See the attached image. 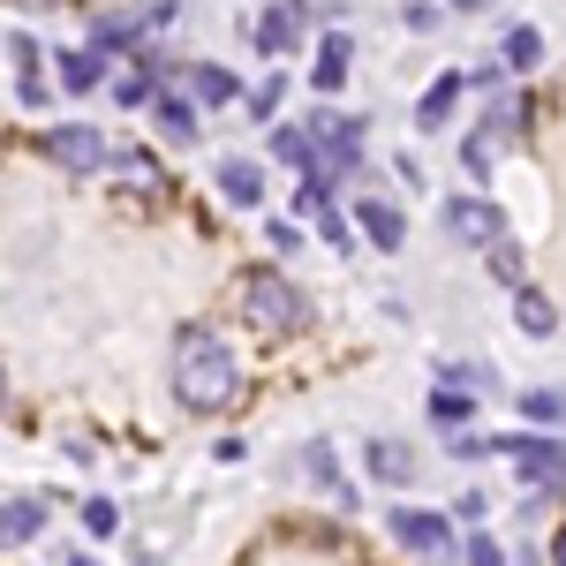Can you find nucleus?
I'll use <instances>...</instances> for the list:
<instances>
[{
	"label": "nucleus",
	"instance_id": "20e7f679",
	"mask_svg": "<svg viewBox=\"0 0 566 566\" xmlns=\"http://www.w3.org/2000/svg\"><path fill=\"white\" fill-rule=\"evenodd\" d=\"M446 234L469 242V250H491V242L506 234V212H499L491 197H446Z\"/></svg>",
	"mask_w": 566,
	"mask_h": 566
},
{
	"label": "nucleus",
	"instance_id": "2f4dec72",
	"mask_svg": "<svg viewBox=\"0 0 566 566\" xmlns=\"http://www.w3.org/2000/svg\"><path fill=\"white\" fill-rule=\"evenodd\" d=\"M552 559H566V536H559V544H552Z\"/></svg>",
	"mask_w": 566,
	"mask_h": 566
},
{
	"label": "nucleus",
	"instance_id": "1a4fd4ad",
	"mask_svg": "<svg viewBox=\"0 0 566 566\" xmlns=\"http://www.w3.org/2000/svg\"><path fill=\"white\" fill-rule=\"evenodd\" d=\"M355 219H363V234H370L386 258L408 242V219H400V205H386V197H363V205H355Z\"/></svg>",
	"mask_w": 566,
	"mask_h": 566
},
{
	"label": "nucleus",
	"instance_id": "6e6552de",
	"mask_svg": "<svg viewBox=\"0 0 566 566\" xmlns=\"http://www.w3.org/2000/svg\"><path fill=\"white\" fill-rule=\"evenodd\" d=\"M295 39H303V0H280V8H264L258 15V53H295Z\"/></svg>",
	"mask_w": 566,
	"mask_h": 566
},
{
	"label": "nucleus",
	"instance_id": "f03ea898",
	"mask_svg": "<svg viewBox=\"0 0 566 566\" xmlns=\"http://www.w3.org/2000/svg\"><path fill=\"white\" fill-rule=\"evenodd\" d=\"M242 317H250L258 333H303L310 303L280 280V272H250V280H242Z\"/></svg>",
	"mask_w": 566,
	"mask_h": 566
},
{
	"label": "nucleus",
	"instance_id": "c85d7f7f",
	"mask_svg": "<svg viewBox=\"0 0 566 566\" xmlns=\"http://www.w3.org/2000/svg\"><path fill=\"white\" fill-rule=\"evenodd\" d=\"M317 227H325V242H333V258H348V250H355V227H348L340 212H325Z\"/></svg>",
	"mask_w": 566,
	"mask_h": 566
},
{
	"label": "nucleus",
	"instance_id": "f8f14e48",
	"mask_svg": "<svg viewBox=\"0 0 566 566\" xmlns=\"http://www.w3.org/2000/svg\"><path fill=\"white\" fill-rule=\"evenodd\" d=\"M219 197L242 205V212L264 205V167H258V159H219Z\"/></svg>",
	"mask_w": 566,
	"mask_h": 566
},
{
	"label": "nucleus",
	"instance_id": "c756f323",
	"mask_svg": "<svg viewBox=\"0 0 566 566\" xmlns=\"http://www.w3.org/2000/svg\"><path fill=\"white\" fill-rule=\"evenodd\" d=\"M461 461H476V453H499V438H476V431H461V438H446Z\"/></svg>",
	"mask_w": 566,
	"mask_h": 566
},
{
	"label": "nucleus",
	"instance_id": "9d476101",
	"mask_svg": "<svg viewBox=\"0 0 566 566\" xmlns=\"http://www.w3.org/2000/svg\"><path fill=\"white\" fill-rule=\"evenodd\" d=\"M8 61H15V98L39 106V98H45V53H39V39L15 31V39H8Z\"/></svg>",
	"mask_w": 566,
	"mask_h": 566
},
{
	"label": "nucleus",
	"instance_id": "6ab92c4d",
	"mask_svg": "<svg viewBox=\"0 0 566 566\" xmlns=\"http://www.w3.org/2000/svg\"><path fill=\"white\" fill-rule=\"evenodd\" d=\"M514 310H522V333H528V340H544V333H552V325H559V310L544 303V295H536V287H528V280H522V287H514Z\"/></svg>",
	"mask_w": 566,
	"mask_h": 566
},
{
	"label": "nucleus",
	"instance_id": "f257e3e1",
	"mask_svg": "<svg viewBox=\"0 0 566 566\" xmlns=\"http://www.w3.org/2000/svg\"><path fill=\"white\" fill-rule=\"evenodd\" d=\"M234 392H242V370H234L227 340L212 325H181L175 333V400L197 408V416H212V408H234Z\"/></svg>",
	"mask_w": 566,
	"mask_h": 566
},
{
	"label": "nucleus",
	"instance_id": "7c9ffc66",
	"mask_svg": "<svg viewBox=\"0 0 566 566\" xmlns=\"http://www.w3.org/2000/svg\"><path fill=\"white\" fill-rule=\"evenodd\" d=\"M461 559H469V566H499V544H491V536H469Z\"/></svg>",
	"mask_w": 566,
	"mask_h": 566
},
{
	"label": "nucleus",
	"instance_id": "39448f33",
	"mask_svg": "<svg viewBox=\"0 0 566 566\" xmlns=\"http://www.w3.org/2000/svg\"><path fill=\"white\" fill-rule=\"evenodd\" d=\"M39 151L53 159V167H69V175H91V167H106V136L84 129V122H69V129H45Z\"/></svg>",
	"mask_w": 566,
	"mask_h": 566
},
{
	"label": "nucleus",
	"instance_id": "4468645a",
	"mask_svg": "<svg viewBox=\"0 0 566 566\" xmlns=\"http://www.w3.org/2000/svg\"><path fill=\"white\" fill-rule=\"evenodd\" d=\"M461 91H469V76H438V84L423 91V106H416V122H423V129H446L453 106H461Z\"/></svg>",
	"mask_w": 566,
	"mask_h": 566
},
{
	"label": "nucleus",
	"instance_id": "a211bd4d",
	"mask_svg": "<svg viewBox=\"0 0 566 566\" xmlns=\"http://www.w3.org/2000/svg\"><path fill=\"white\" fill-rule=\"evenodd\" d=\"M483 129L499 136V144H506V136H522L528 129V98H522V91H514V98L499 91V98H491V114H483Z\"/></svg>",
	"mask_w": 566,
	"mask_h": 566
},
{
	"label": "nucleus",
	"instance_id": "412c9836",
	"mask_svg": "<svg viewBox=\"0 0 566 566\" xmlns=\"http://www.w3.org/2000/svg\"><path fill=\"white\" fill-rule=\"evenodd\" d=\"M469 392L476 386H438L431 392V423L438 431H461V423H469Z\"/></svg>",
	"mask_w": 566,
	"mask_h": 566
},
{
	"label": "nucleus",
	"instance_id": "393cba45",
	"mask_svg": "<svg viewBox=\"0 0 566 566\" xmlns=\"http://www.w3.org/2000/svg\"><path fill=\"white\" fill-rule=\"evenodd\" d=\"M483 258H491V280H506V287H522V250H514L506 234H499V242H491Z\"/></svg>",
	"mask_w": 566,
	"mask_h": 566
},
{
	"label": "nucleus",
	"instance_id": "bb28decb",
	"mask_svg": "<svg viewBox=\"0 0 566 566\" xmlns=\"http://www.w3.org/2000/svg\"><path fill=\"white\" fill-rule=\"evenodd\" d=\"M280 98H287V76H264V84L250 91V114H258V122H272V114H280Z\"/></svg>",
	"mask_w": 566,
	"mask_h": 566
},
{
	"label": "nucleus",
	"instance_id": "f3484780",
	"mask_svg": "<svg viewBox=\"0 0 566 566\" xmlns=\"http://www.w3.org/2000/svg\"><path fill=\"white\" fill-rule=\"evenodd\" d=\"M151 122H159V136L189 144L197 136V98H151Z\"/></svg>",
	"mask_w": 566,
	"mask_h": 566
},
{
	"label": "nucleus",
	"instance_id": "a878e982",
	"mask_svg": "<svg viewBox=\"0 0 566 566\" xmlns=\"http://www.w3.org/2000/svg\"><path fill=\"white\" fill-rule=\"evenodd\" d=\"M461 159H469V175H491V159H499V136H491V129H476L469 144H461Z\"/></svg>",
	"mask_w": 566,
	"mask_h": 566
},
{
	"label": "nucleus",
	"instance_id": "0eeeda50",
	"mask_svg": "<svg viewBox=\"0 0 566 566\" xmlns=\"http://www.w3.org/2000/svg\"><path fill=\"white\" fill-rule=\"evenodd\" d=\"M392 544H408V552H453V522L423 514V506H392Z\"/></svg>",
	"mask_w": 566,
	"mask_h": 566
},
{
	"label": "nucleus",
	"instance_id": "423d86ee",
	"mask_svg": "<svg viewBox=\"0 0 566 566\" xmlns=\"http://www.w3.org/2000/svg\"><path fill=\"white\" fill-rule=\"evenodd\" d=\"M310 136H317V159H333V175H355V167H363V122H348V114H317Z\"/></svg>",
	"mask_w": 566,
	"mask_h": 566
},
{
	"label": "nucleus",
	"instance_id": "473e14b6",
	"mask_svg": "<svg viewBox=\"0 0 566 566\" xmlns=\"http://www.w3.org/2000/svg\"><path fill=\"white\" fill-rule=\"evenodd\" d=\"M453 8H483V0H453Z\"/></svg>",
	"mask_w": 566,
	"mask_h": 566
},
{
	"label": "nucleus",
	"instance_id": "4be33fe9",
	"mask_svg": "<svg viewBox=\"0 0 566 566\" xmlns=\"http://www.w3.org/2000/svg\"><path fill=\"white\" fill-rule=\"evenodd\" d=\"M295 212H303V219H325V212H333V175H325V167H310V175H303Z\"/></svg>",
	"mask_w": 566,
	"mask_h": 566
},
{
	"label": "nucleus",
	"instance_id": "dca6fc26",
	"mask_svg": "<svg viewBox=\"0 0 566 566\" xmlns=\"http://www.w3.org/2000/svg\"><path fill=\"white\" fill-rule=\"evenodd\" d=\"M39 528H45V499L15 491V499H8V522H0V536H8V544H31Z\"/></svg>",
	"mask_w": 566,
	"mask_h": 566
},
{
	"label": "nucleus",
	"instance_id": "aec40b11",
	"mask_svg": "<svg viewBox=\"0 0 566 566\" xmlns=\"http://www.w3.org/2000/svg\"><path fill=\"white\" fill-rule=\"evenodd\" d=\"M370 476H378V483H408V476H416V453L378 438V446H370Z\"/></svg>",
	"mask_w": 566,
	"mask_h": 566
},
{
	"label": "nucleus",
	"instance_id": "7ed1b4c3",
	"mask_svg": "<svg viewBox=\"0 0 566 566\" xmlns=\"http://www.w3.org/2000/svg\"><path fill=\"white\" fill-rule=\"evenodd\" d=\"M499 453L514 461V476H522V483H536V491H566V446H559V438L522 431V438H499Z\"/></svg>",
	"mask_w": 566,
	"mask_h": 566
},
{
	"label": "nucleus",
	"instance_id": "ddd939ff",
	"mask_svg": "<svg viewBox=\"0 0 566 566\" xmlns=\"http://www.w3.org/2000/svg\"><path fill=\"white\" fill-rule=\"evenodd\" d=\"M189 98H197V106H234V98H242V84H234V69L205 61V69H189Z\"/></svg>",
	"mask_w": 566,
	"mask_h": 566
},
{
	"label": "nucleus",
	"instance_id": "b1692460",
	"mask_svg": "<svg viewBox=\"0 0 566 566\" xmlns=\"http://www.w3.org/2000/svg\"><path fill=\"white\" fill-rule=\"evenodd\" d=\"M499 61H506V69H536V61H544V39H536V31H506Z\"/></svg>",
	"mask_w": 566,
	"mask_h": 566
},
{
	"label": "nucleus",
	"instance_id": "5701e85b",
	"mask_svg": "<svg viewBox=\"0 0 566 566\" xmlns=\"http://www.w3.org/2000/svg\"><path fill=\"white\" fill-rule=\"evenodd\" d=\"M522 416H528V423H566V392H552V386L522 392Z\"/></svg>",
	"mask_w": 566,
	"mask_h": 566
},
{
	"label": "nucleus",
	"instance_id": "cd10ccee",
	"mask_svg": "<svg viewBox=\"0 0 566 566\" xmlns=\"http://www.w3.org/2000/svg\"><path fill=\"white\" fill-rule=\"evenodd\" d=\"M84 528H91V536H114V528H122L114 499H84Z\"/></svg>",
	"mask_w": 566,
	"mask_h": 566
},
{
	"label": "nucleus",
	"instance_id": "2eb2a0df",
	"mask_svg": "<svg viewBox=\"0 0 566 566\" xmlns=\"http://www.w3.org/2000/svg\"><path fill=\"white\" fill-rule=\"evenodd\" d=\"M348 61H355V45L333 31V39L317 45V69H310V84H317V91H340V84H348Z\"/></svg>",
	"mask_w": 566,
	"mask_h": 566
},
{
	"label": "nucleus",
	"instance_id": "9b49d317",
	"mask_svg": "<svg viewBox=\"0 0 566 566\" xmlns=\"http://www.w3.org/2000/svg\"><path fill=\"white\" fill-rule=\"evenodd\" d=\"M106 61H114L106 45H76V53H61V61H53V69H61V91H76V98H84L91 84H106Z\"/></svg>",
	"mask_w": 566,
	"mask_h": 566
}]
</instances>
